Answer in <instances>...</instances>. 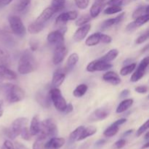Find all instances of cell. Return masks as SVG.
Listing matches in <instances>:
<instances>
[{
	"label": "cell",
	"instance_id": "cell-1",
	"mask_svg": "<svg viewBox=\"0 0 149 149\" xmlns=\"http://www.w3.org/2000/svg\"><path fill=\"white\" fill-rule=\"evenodd\" d=\"M37 68V61L31 52L26 50L20 56L17 65V71L20 74H28L33 72Z\"/></svg>",
	"mask_w": 149,
	"mask_h": 149
},
{
	"label": "cell",
	"instance_id": "cell-2",
	"mask_svg": "<svg viewBox=\"0 0 149 149\" xmlns=\"http://www.w3.org/2000/svg\"><path fill=\"white\" fill-rule=\"evenodd\" d=\"M55 13V10L52 7H47L38 16L37 18L35 20V21L29 25V27H28V31L31 33V34H36V33L42 31L48 20L52 17V16Z\"/></svg>",
	"mask_w": 149,
	"mask_h": 149
},
{
	"label": "cell",
	"instance_id": "cell-3",
	"mask_svg": "<svg viewBox=\"0 0 149 149\" xmlns=\"http://www.w3.org/2000/svg\"><path fill=\"white\" fill-rule=\"evenodd\" d=\"M5 94L10 103H17L21 101L25 97V92L21 87L13 84H7L4 86Z\"/></svg>",
	"mask_w": 149,
	"mask_h": 149
},
{
	"label": "cell",
	"instance_id": "cell-4",
	"mask_svg": "<svg viewBox=\"0 0 149 149\" xmlns=\"http://www.w3.org/2000/svg\"><path fill=\"white\" fill-rule=\"evenodd\" d=\"M28 119L25 117H20L16 119L13 121L11 126L9 128H7L4 130V133L9 138L12 140H14L17 138L18 135H20L22 130L27 127L28 125Z\"/></svg>",
	"mask_w": 149,
	"mask_h": 149
},
{
	"label": "cell",
	"instance_id": "cell-5",
	"mask_svg": "<svg viewBox=\"0 0 149 149\" xmlns=\"http://www.w3.org/2000/svg\"><path fill=\"white\" fill-rule=\"evenodd\" d=\"M58 134V127L52 119H47L40 124V132L39 136L43 137L45 139L55 137Z\"/></svg>",
	"mask_w": 149,
	"mask_h": 149
},
{
	"label": "cell",
	"instance_id": "cell-6",
	"mask_svg": "<svg viewBox=\"0 0 149 149\" xmlns=\"http://www.w3.org/2000/svg\"><path fill=\"white\" fill-rule=\"evenodd\" d=\"M49 96L50 100L52 102L53 105L55 106V109L59 111L64 112L65 107H66L67 103L65 98L63 96L61 90L57 87L52 88L50 90L49 93Z\"/></svg>",
	"mask_w": 149,
	"mask_h": 149
},
{
	"label": "cell",
	"instance_id": "cell-7",
	"mask_svg": "<svg viewBox=\"0 0 149 149\" xmlns=\"http://www.w3.org/2000/svg\"><path fill=\"white\" fill-rule=\"evenodd\" d=\"M78 17V13L77 11H68L61 13L57 17L55 20V26L59 28L58 30L65 33L66 31V23L69 20H76Z\"/></svg>",
	"mask_w": 149,
	"mask_h": 149
},
{
	"label": "cell",
	"instance_id": "cell-8",
	"mask_svg": "<svg viewBox=\"0 0 149 149\" xmlns=\"http://www.w3.org/2000/svg\"><path fill=\"white\" fill-rule=\"evenodd\" d=\"M12 31L19 37H23L26 33V29L20 17L17 15H10L8 18Z\"/></svg>",
	"mask_w": 149,
	"mask_h": 149
},
{
	"label": "cell",
	"instance_id": "cell-9",
	"mask_svg": "<svg viewBox=\"0 0 149 149\" xmlns=\"http://www.w3.org/2000/svg\"><path fill=\"white\" fill-rule=\"evenodd\" d=\"M148 57H146L145 58H143V59L141 61L140 64L138 65V68H136L135 71L133 73L132 77H131L130 81H132V82H137V81H139L140 79H141L143 77V76L145 75L146 71L147 68H148Z\"/></svg>",
	"mask_w": 149,
	"mask_h": 149
},
{
	"label": "cell",
	"instance_id": "cell-10",
	"mask_svg": "<svg viewBox=\"0 0 149 149\" xmlns=\"http://www.w3.org/2000/svg\"><path fill=\"white\" fill-rule=\"evenodd\" d=\"M112 65L110 63L105 62L101 60H95L87 65V71L89 72H94V71H103L110 69Z\"/></svg>",
	"mask_w": 149,
	"mask_h": 149
},
{
	"label": "cell",
	"instance_id": "cell-11",
	"mask_svg": "<svg viewBox=\"0 0 149 149\" xmlns=\"http://www.w3.org/2000/svg\"><path fill=\"white\" fill-rule=\"evenodd\" d=\"M67 54H68V49H67L66 47L64 45V44L57 45L55 51H54L53 57H52L53 63L55 65H58L62 63Z\"/></svg>",
	"mask_w": 149,
	"mask_h": 149
},
{
	"label": "cell",
	"instance_id": "cell-12",
	"mask_svg": "<svg viewBox=\"0 0 149 149\" xmlns=\"http://www.w3.org/2000/svg\"><path fill=\"white\" fill-rule=\"evenodd\" d=\"M110 110L108 108L102 107L96 109L89 116L88 119L90 122H97L106 119L109 116Z\"/></svg>",
	"mask_w": 149,
	"mask_h": 149
},
{
	"label": "cell",
	"instance_id": "cell-13",
	"mask_svg": "<svg viewBox=\"0 0 149 149\" xmlns=\"http://www.w3.org/2000/svg\"><path fill=\"white\" fill-rule=\"evenodd\" d=\"M127 122L126 119H120L119 120L113 122L111 125L106 130L103 132L104 136L107 137V138H111V137L114 136L117 134V132L119 130V127L125 124Z\"/></svg>",
	"mask_w": 149,
	"mask_h": 149
},
{
	"label": "cell",
	"instance_id": "cell-14",
	"mask_svg": "<svg viewBox=\"0 0 149 149\" xmlns=\"http://www.w3.org/2000/svg\"><path fill=\"white\" fill-rule=\"evenodd\" d=\"M64 33L60 30H55L47 35V41L51 45H62L64 44Z\"/></svg>",
	"mask_w": 149,
	"mask_h": 149
},
{
	"label": "cell",
	"instance_id": "cell-15",
	"mask_svg": "<svg viewBox=\"0 0 149 149\" xmlns=\"http://www.w3.org/2000/svg\"><path fill=\"white\" fill-rule=\"evenodd\" d=\"M90 29H91V25L90 24H85L82 26H80L74 33V36H73L74 40L75 42H81V41H82L86 37L87 33H89Z\"/></svg>",
	"mask_w": 149,
	"mask_h": 149
},
{
	"label": "cell",
	"instance_id": "cell-16",
	"mask_svg": "<svg viewBox=\"0 0 149 149\" xmlns=\"http://www.w3.org/2000/svg\"><path fill=\"white\" fill-rule=\"evenodd\" d=\"M65 141L63 138H56L53 137L51 138L48 141H47L45 144V149H60L63 146Z\"/></svg>",
	"mask_w": 149,
	"mask_h": 149
},
{
	"label": "cell",
	"instance_id": "cell-17",
	"mask_svg": "<svg viewBox=\"0 0 149 149\" xmlns=\"http://www.w3.org/2000/svg\"><path fill=\"white\" fill-rule=\"evenodd\" d=\"M124 17H125V13H121L119 15L116 16V17H114V18L107 19V20H106L105 21L103 22L100 28H101L102 30H106V29H108L109 28L113 26V25H116L118 24V23H120V22L123 20Z\"/></svg>",
	"mask_w": 149,
	"mask_h": 149
},
{
	"label": "cell",
	"instance_id": "cell-18",
	"mask_svg": "<svg viewBox=\"0 0 149 149\" xmlns=\"http://www.w3.org/2000/svg\"><path fill=\"white\" fill-rule=\"evenodd\" d=\"M103 79L104 81L113 84V85H118L121 83V79L119 76L114 71H108L106 74H103Z\"/></svg>",
	"mask_w": 149,
	"mask_h": 149
},
{
	"label": "cell",
	"instance_id": "cell-19",
	"mask_svg": "<svg viewBox=\"0 0 149 149\" xmlns=\"http://www.w3.org/2000/svg\"><path fill=\"white\" fill-rule=\"evenodd\" d=\"M0 78L1 80H14L17 79V75L13 71L4 65H0Z\"/></svg>",
	"mask_w": 149,
	"mask_h": 149
},
{
	"label": "cell",
	"instance_id": "cell-20",
	"mask_svg": "<svg viewBox=\"0 0 149 149\" xmlns=\"http://www.w3.org/2000/svg\"><path fill=\"white\" fill-rule=\"evenodd\" d=\"M65 78V74L61 70L58 69L54 72L53 76H52V84L53 87H58L61 86L63 83L64 80Z\"/></svg>",
	"mask_w": 149,
	"mask_h": 149
},
{
	"label": "cell",
	"instance_id": "cell-21",
	"mask_svg": "<svg viewBox=\"0 0 149 149\" xmlns=\"http://www.w3.org/2000/svg\"><path fill=\"white\" fill-rule=\"evenodd\" d=\"M40 124L41 122L39 121V116L36 115V116H33L31 122L30 128H29V130H30L32 136L37 135L39 133V132H40Z\"/></svg>",
	"mask_w": 149,
	"mask_h": 149
},
{
	"label": "cell",
	"instance_id": "cell-22",
	"mask_svg": "<svg viewBox=\"0 0 149 149\" xmlns=\"http://www.w3.org/2000/svg\"><path fill=\"white\" fill-rule=\"evenodd\" d=\"M36 100L42 107L49 108L50 106V98L49 96H47L42 92H37L36 95Z\"/></svg>",
	"mask_w": 149,
	"mask_h": 149
},
{
	"label": "cell",
	"instance_id": "cell-23",
	"mask_svg": "<svg viewBox=\"0 0 149 149\" xmlns=\"http://www.w3.org/2000/svg\"><path fill=\"white\" fill-rule=\"evenodd\" d=\"M104 7V1H95V2L92 5L90 8V15L91 17H96L99 15L102 9Z\"/></svg>",
	"mask_w": 149,
	"mask_h": 149
},
{
	"label": "cell",
	"instance_id": "cell-24",
	"mask_svg": "<svg viewBox=\"0 0 149 149\" xmlns=\"http://www.w3.org/2000/svg\"><path fill=\"white\" fill-rule=\"evenodd\" d=\"M97 132V128L94 126H90L87 127H84L82 132H81V135L79 137L78 140L77 141H80L84 140L85 138H88V137L92 136V135H95Z\"/></svg>",
	"mask_w": 149,
	"mask_h": 149
},
{
	"label": "cell",
	"instance_id": "cell-25",
	"mask_svg": "<svg viewBox=\"0 0 149 149\" xmlns=\"http://www.w3.org/2000/svg\"><path fill=\"white\" fill-rule=\"evenodd\" d=\"M132 104H133V100L132 99H125V100H124L123 101L119 103L118 107L116 108V112L117 113H122L123 112H125L132 106Z\"/></svg>",
	"mask_w": 149,
	"mask_h": 149
},
{
	"label": "cell",
	"instance_id": "cell-26",
	"mask_svg": "<svg viewBox=\"0 0 149 149\" xmlns=\"http://www.w3.org/2000/svg\"><path fill=\"white\" fill-rule=\"evenodd\" d=\"M119 55V51L117 49H112L111 50H109V52L106 54H105L103 57L100 58V60L101 61H105V62L109 63L111 61H113L114 59H116V57Z\"/></svg>",
	"mask_w": 149,
	"mask_h": 149
},
{
	"label": "cell",
	"instance_id": "cell-27",
	"mask_svg": "<svg viewBox=\"0 0 149 149\" xmlns=\"http://www.w3.org/2000/svg\"><path fill=\"white\" fill-rule=\"evenodd\" d=\"M100 33H95L90 35L85 41V44L88 47H93L97 45L99 42H100Z\"/></svg>",
	"mask_w": 149,
	"mask_h": 149
},
{
	"label": "cell",
	"instance_id": "cell-28",
	"mask_svg": "<svg viewBox=\"0 0 149 149\" xmlns=\"http://www.w3.org/2000/svg\"><path fill=\"white\" fill-rule=\"evenodd\" d=\"M87 89H88V87H87V84H79V85L77 86L75 88V90H74L73 95H74L76 97H81L85 95V93H87Z\"/></svg>",
	"mask_w": 149,
	"mask_h": 149
},
{
	"label": "cell",
	"instance_id": "cell-29",
	"mask_svg": "<svg viewBox=\"0 0 149 149\" xmlns=\"http://www.w3.org/2000/svg\"><path fill=\"white\" fill-rule=\"evenodd\" d=\"M79 61V55L77 53H72L69 57L66 62V68L71 70L74 68Z\"/></svg>",
	"mask_w": 149,
	"mask_h": 149
},
{
	"label": "cell",
	"instance_id": "cell-30",
	"mask_svg": "<svg viewBox=\"0 0 149 149\" xmlns=\"http://www.w3.org/2000/svg\"><path fill=\"white\" fill-rule=\"evenodd\" d=\"M10 63V58L6 51L0 48V65L8 66Z\"/></svg>",
	"mask_w": 149,
	"mask_h": 149
},
{
	"label": "cell",
	"instance_id": "cell-31",
	"mask_svg": "<svg viewBox=\"0 0 149 149\" xmlns=\"http://www.w3.org/2000/svg\"><path fill=\"white\" fill-rule=\"evenodd\" d=\"M31 3V0H17L15 5V9L17 12H23L28 8Z\"/></svg>",
	"mask_w": 149,
	"mask_h": 149
},
{
	"label": "cell",
	"instance_id": "cell-32",
	"mask_svg": "<svg viewBox=\"0 0 149 149\" xmlns=\"http://www.w3.org/2000/svg\"><path fill=\"white\" fill-rule=\"evenodd\" d=\"M148 9L149 7L148 5L141 6V7H138L132 13V18L136 19L137 17H140V16H142L146 14H148Z\"/></svg>",
	"mask_w": 149,
	"mask_h": 149
},
{
	"label": "cell",
	"instance_id": "cell-33",
	"mask_svg": "<svg viewBox=\"0 0 149 149\" xmlns=\"http://www.w3.org/2000/svg\"><path fill=\"white\" fill-rule=\"evenodd\" d=\"M84 126H79L77 128L76 130H74L69 135V142L70 143H74L76 141H77L79 137V135H81V132H82L83 129H84Z\"/></svg>",
	"mask_w": 149,
	"mask_h": 149
},
{
	"label": "cell",
	"instance_id": "cell-34",
	"mask_svg": "<svg viewBox=\"0 0 149 149\" xmlns=\"http://www.w3.org/2000/svg\"><path fill=\"white\" fill-rule=\"evenodd\" d=\"M66 0H52L51 7L55 10V13L62 10L64 8Z\"/></svg>",
	"mask_w": 149,
	"mask_h": 149
},
{
	"label": "cell",
	"instance_id": "cell-35",
	"mask_svg": "<svg viewBox=\"0 0 149 149\" xmlns=\"http://www.w3.org/2000/svg\"><path fill=\"white\" fill-rule=\"evenodd\" d=\"M136 63H133L129 64V65L123 67V68L121 69L120 74L122 76H127L128 75V74H131V73L136 68Z\"/></svg>",
	"mask_w": 149,
	"mask_h": 149
},
{
	"label": "cell",
	"instance_id": "cell-36",
	"mask_svg": "<svg viewBox=\"0 0 149 149\" xmlns=\"http://www.w3.org/2000/svg\"><path fill=\"white\" fill-rule=\"evenodd\" d=\"M148 20H149V15L146 14V15H143L137 17L136 19H135V20H134L133 22L135 23L136 27L138 28L140 27V26L144 25L145 23H146L148 21Z\"/></svg>",
	"mask_w": 149,
	"mask_h": 149
},
{
	"label": "cell",
	"instance_id": "cell-37",
	"mask_svg": "<svg viewBox=\"0 0 149 149\" xmlns=\"http://www.w3.org/2000/svg\"><path fill=\"white\" fill-rule=\"evenodd\" d=\"M46 140L47 139H45L43 137L38 136L37 139L36 140L33 145V149H45V144L46 143L45 142Z\"/></svg>",
	"mask_w": 149,
	"mask_h": 149
},
{
	"label": "cell",
	"instance_id": "cell-38",
	"mask_svg": "<svg viewBox=\"0 0 149 149\" xmlns=\"http://www.w3.org/2000/svg\"><path fill=\"white\" fill-rule=\"evenodd\" d=\"M122 10V7L111 5L104 10V13L106 15H113V14H116V13H120Z\"/></svg>",
	"mask_w": 149,
	"mask_h": 149
},
{
	"label": "cell",
	"instance_id": "cell-39",
	"mask_svg": "<svg viewBox=\"0 0 149 149\" xmlns=\"http://www.w3.org/2000/svg\"><path fill=\"white\" fill-rule=\"evenodd\" d=\"M91 16L90 15H82L81 17H80L78 20L76 22V25L77 26H82L84 25L87 24L88 22L90 21L91 20Z\"/></svg>",
	"mask_w": 149,
	"mask_h": 149
},
{
	"label": "cell",
	"instance_id": "cell-40",
	"mask_svg": "<svg viewBox=\"0 0 149 149\" xmlns=\"http://www.w3.org/2000/svg\"><path fill=\"white\" fill-rule=\"evenodd\" d=\"M130 1L131 0H109L107 2V4L110 6L115 5L122 7V5H126V4H129Z\"/></svg>",
	"mask_w": 149,
	"mask_h": 149
},
{
	"label": "cell",
	"instance_id": "cell-41",
	"mask_svg": "<svg viewBox=\"0 0 149 149\" xmlns=\"http://www.w3.org/2000/svg\"><path fill=\"white\" fill-rule=\"evenodd\" d=\"M20 135H21L22 138H23V140H25V141H30L31 138L32 137L31 134L30 132V130H29V129L27 127H25L22 130Z\"/></svg>",
	"mask_w": 149,
	"mask_h": 149
},
{
	"label": "cell",
	"instance_id": "cell-42",
	"mask_svg": "<svg viewBox=\"0 0 149 149\" xmlns=\"http://www.w3.org/2000/svg\"><path fill=\"white\" fill-rule=\"evenodd\" d=\"M76 5L81 10H84L87 8L90 3V0H74Z\"/></svg>",
	"mask_w": 149,
	"mask_h": 149
},
{
	"label": "cell",
	"instance_id": "cell-43",
	"mask_svg": "<svg viewBox=\"0 0 149 149\" xmlns=\"http://www.w3.org/2000/svg\"><path fill=\"white\" fill-rule=\"evenodd\" d=\"M148 129V120H147L143 125H141V127H139V129L136 132V136L137 137H140L144 133V132H146Z\"/></svg>",
	"mask_w": 149,
	"mask_h": 149
},
{
	"label": "cell",
	"instance_id": "cell-44",
	"mask_svg": "<svg viewBox=\"0 0 149 149\" xmlns=\"http://www.w3.org/2000/svg\"><path fill=\"white\" fill-rule=\"evenodd\" d=\"M148 36H149L148 31H147L146 33H143V34H141V36H138V37L137 38L136 41H135V43L138 44V45H141V44L143 43V42H145L146 41L148 40Z\"/></svg>",
	"mask_w": 149,
	"mask_h": 149
},
{
	"label": "cell",
	"instance_id": "cell-45",
	"mask_svg": "<svg viewBox=\"0 0 149 149\" xmlns=\"http://www.w3.org/2000/svg\"><path fill=\"white\" fill-rule=\"evenodd\" d=\"M126 140L120 139L119 140V141H116V142L113 144V148L114 149H121L126 145Z\"/></svg>",
	"mask_w": 149,
	"mask_h": 149
},
{
	"label": "cell",
	"instance_id": "cell-46",
	"mask_svg": "<svg viewBox=\"0 0 149 149\" xmlns=\"http://www.w3.org/2000/svg\"><path fill=\"white\" fill-rule=\"evenodd\" d=\"M100 42L105 44H109L111 43L112 41V38L110 36L104 34V33H100Z\"/></svg>",
	"mask_w": 149,
	"mask_h": 149
},
{
	"label": "cell",
	"instance_id": "cell-47",
	"mask_svg": "<svg viewBox=\"0 0 149 149\" xmlns=\"http://www.w3.org/2000/svg\"><path fill=\"white\" fill-rule=\"evenodd\" d=\"M135 91L140 94H146L148 92V87L146 86H138L135 87Z\"/></svg>",
	"mask_w": 149,
	"mask_h": 149
},
{
	"label": "cell",
	"instance_id": "cell-48",
	"mask_svg": "<svg viewBox=\"0 0 149 149\" xmlns=\"http://www.w3.org/2000/svg\"><path fill=\"white\" fill-rule=\"evenodd\" d=\"M2 149H15V146L11 141L7 140L4 141V144H3Z\"/></svg>",
	"mask_w": 149,
	"mask_h": 149
},
{
	"label": "cell",
	"instance_id": "cell-49",
	"mask_svg": "<svg viewBox=\"0 0 149 149\" xmlns=\"http://www.w3.org/2000/svg\"><path fill=\"white\" fill-rule=\"evenodd\" d=\"M136 29H137V27H136V26H135V23H134V22H131L130 23H129V24L127 26L126 31L128 32H131V31H135Z\"/></svg>",
	"mask_w": 149,
	"mask_h": 149
},
{
	"label": "cell",
	"instance_id": "cell-50",
	"mask_svg": "<svg viewBox=\"0 0 149 149\" xmlns=\"http://www.w3.org/2000/svg\"><path fill=\"white\" fill-rule=\"evenodd\" d=\"M38 47H39V44H38L37 42H36V41H31L30 42V48H31V50L32 51V52H33V51H36V49H37Z\"/></svg>",
	"mask_w": 149,
	"mask_h": 149
},
{
	"label": "cell",
	"instance_id": "cell-51",
	"mask_svg": "<svg viewBox=\"0 0 149 149\" xmlns=\"http://www.w3.org/2000/svg\"><path fill=\"white\" fill-rule=\"evenodd\" d=\"M73 110H74V107H73L72 104H71V103H68V104L66 105V107H65L64 112H65V113H71V112H72Z\"/></svg>",
	"mask_w": 149,
	"mask_h": 149
},
{
	"label": "cell",
	"instance_id": "cell-52",
	"mask_svg": "<svg viewBox=\"0 0 149 149\" xmlns=\"http://www.w3.org/2000/svg\"><path fill=\"white\" fill-rule=\"evenodd\" d=\"M15 145L16 149H29L24 144L21 143L20 142H17V141H16V142L15 143Z\"/></svg>",
	"mask_w": 149,
	"mask_h": 149
},
{
	"label": "cell",
	"instance_id": "cell-53",
	"mask_svg": "<svg viewBox=\"0 0 149 149\" xmlns=\"http://www.w3.org/2000/svg\"><path fill=\"white\" fill-rule=\"evenodd\" d=\"M130 95V90L126 89V90H124L123 91H122V93H120V97L121 98H125V97H128Z\"/></svg>",
	"mask_w": 149,
	"mask_h": 149
},
{
	"label": "cell",
	"instance_id": "cell-54",
	"mask_svg": "<svg viewBox=\"0 0 149 149\" xmlns=\"http://www.w3.org/2000/svg\"><path fill=\"white\" fill-rule=\"evenodd\" d=\"M13 0H0V7H4L11 3Z\"/></svg>",
	"mask_w": 149,
	"mask_h": 149
},
{
	"label": "cell",
	"instance_id": "cell-55",
	"mask_svg": "<svg viewBox=\"0 0 149 149\" xmlns=\"http://www.w3.org/2000/svg\"><path fill=\"white\" fill-rule=\"evenodd\" d=\"M106 143V141L104 139H101V140H99V141H97V142L95 143V146L97 147H100L104 145L105 143Z\"/></svg>",
	"mask_w": 149,
	"mask_h": 149
},
{
	"label": "cell",
	"instance_id": "cell-56",
	"mask_svg": "<svg viewBox=\"0 0 149 149\" xmlns=\"http://www.w3.org/2000/svg\"><path fill=\"white\" fill-rule=\"evenodd\" d=\"M3 112H4V109H3V101L0 100V117L2 116Z\"/></svg>",
	"mask_w": 149,
	"mask_h": 149
},
{
	"label": "cell",
	"instance_id": "cell-57",
	"mask_svg": "<svg viewBox=\"0 0 149 149\" xmlns=\"http://www.w3.org/2000/svg\"><path fill=\"white\" fill-rule=\"evenodd\" d=\"M133 130H127V131H126V132H125V133L123 134V136H125V137H127V136H128V135H131V134L132 133V132H133Z\"/></svg>",
	"mask_w": 149,
	"mask_h": 149
},
{
	"label": "cell",
	"instance_id": "cell-58",
	"mask_svg": "<svg viewBox=\"0 0 149 149\" xmlns=\"http://www.w3.org/2000/svg\"><path fill=\"white\" fill-rule=\"evenodd\" d=\"M148 147H149V143H148V141H147V142L145 143V145L143 146L142 149H147L148 148Z\"/></svg>",
	"mask_w": 149,
	"mask_h": 149
},
{
	"label": "cell",
	"instance_id": "cell-59",
	"mask_svg": "<svg viewBox=\"0 0 149 149\" xmlns=\"http://www.w3.org/2000/svg\"><path fill=\"white\" fill-rule=\"evenodd\" d=\"M148 135H149L148 132H146V134L145 135V137H144V138H145V140L146 141H148Z\"/></svg>",
	"mask_w": 149,
	"mask_h": 149
},
{
	"label": "cell",
	"instance_id": "cell-60",
	"mask_svg": "<svg viewBox=\"0 0 149 149\" xmlns=\"http://www.w3.org/2000/svg\"><path fill=\"white\" fill-rule=\"evenodd\" d=\"M95 1H105V0H95Z\"/></svg>",
	"mask_w": 149,
	"mask_h": 149
},
{
	"label": "cell",
	"instance_id": "cell-61",
	"mask_svg": "<svg viewBox=\"0 0 149 149\" xmlns=\"http://www.w3.org/2000/svg\"><path fill=\"white\" fill-rule=\"evenodd\" d=\"M0 81H1V78H0Z\"/></svg>",
	"mask_w": 149,
	"mask_h": 149
}]
</instances>
